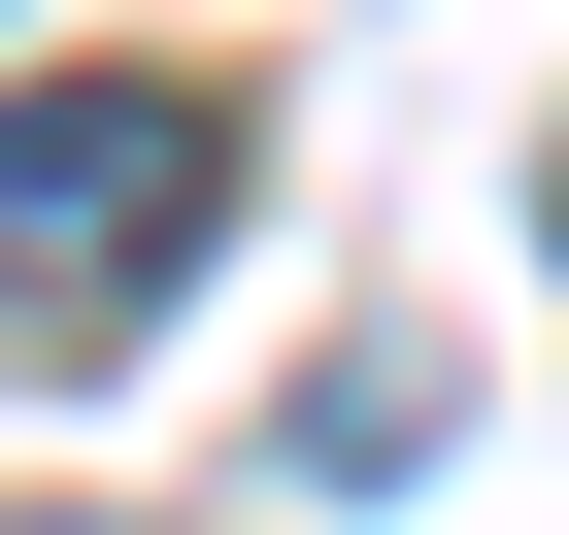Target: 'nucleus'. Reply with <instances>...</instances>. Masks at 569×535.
I'll return each instance as SVG.
<instances>
[{
	"label": "nucleus",
	"instance_id": "f257e3e1",
	"mask_svg": "<svg viewBox=\"0 0 569 535\" xmlns=\"http://www.w3.org/2000/svg\"><path fill=\"white\" fill-rule=\"evenodd\" d=\"M201 234H234V101L201 68H34L0 101V369H101Z\"/></svg>",
	"mask_w": 569,
	"mask_h": 535
}]
</instances>
